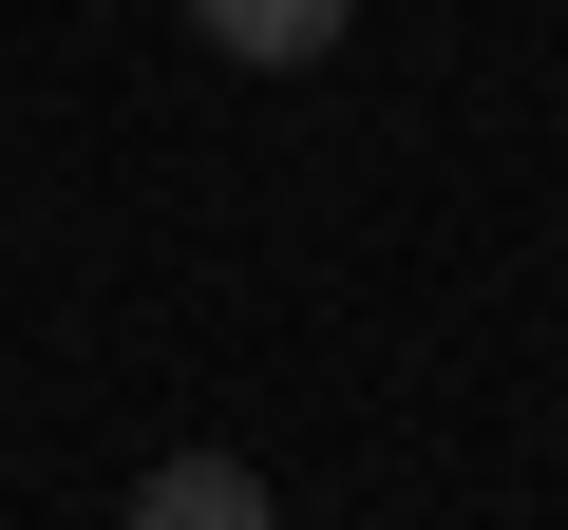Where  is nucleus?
<instances>
[{"mask_svg": "<svg viewBox=\"0 0 568 530\" xmlns=\"http://www.w3.org/2000/svg\"><path fill=\"white\" fill-rule=\"evenodd\" d=\"M190 20H209V58H246V77H304V58H342L361 0H190Z\"/></svg>", "mask_w": 568, "mask_h": 530, "instance_id": "nucleus-1", "label": "nucleus"}, {"mask_svg": "<svg viewBox=\"0 0 568 530\" xmlns=\"http://www.w3.org/2000/svg\"><path fill=\"white\" fill-rule=\"evenodd\" d=\"M133 530H265V473L246 455H171V473H133Z\"/></svg>", "mask_w": 568, "mask_h": 530, "instance_id": "nucleus-2", "label": "nucleus"}]
</instances>
